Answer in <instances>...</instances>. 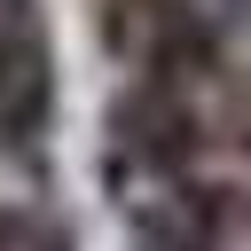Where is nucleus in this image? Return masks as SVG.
Wrapping results in <instances>:
<instances>
[{
  "label": "nucleus",
  "mask_w": 251,
  "mask_h": 251,
  "mask_svg": "<svg viewBox=\"0 0 251 251\" xmlns=\"http://www.w3.org/2000/svg\"><path fill=\"white\" fill-rule=\"evenodd\" d=\"M47 126V47L24 16V0H0V149H31Z\"/></svg>",
  "instance_id": "1"
},
{
  "label": "nucleus",
  "mask_w": 251,
  "mask_h": 251,
  "mask_svg": "<svg viewBox=\"0 0 251 251\" xmlns=\"http://www.w3.org/2000/svg\"><path fill=\"white\" fill-rule=\"evenodd\" d=\"M0 251H71L63 220H47L39 204H8L0 212Z\"/></svg>",
  "instance_id": "2"
},
{
  "label": "nucleus",
  "mask_w": 251,
  "mask_h": 251,
  "mask_svg": "<svg viewBox=\"0 0 251 251\" xmlns=\"http://www.w3.org/2000/svg\"><path fill=\"white\" fill-rule=\"evenodd\" d=\"M227 8H235V16H251V0H227Z\"/></svg>",
  "instance_id": "3"
}]
</instances>
